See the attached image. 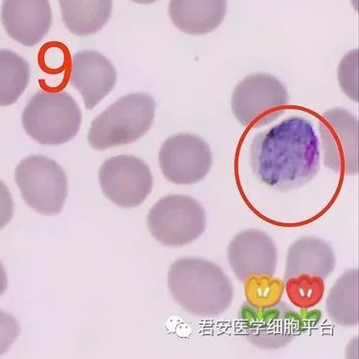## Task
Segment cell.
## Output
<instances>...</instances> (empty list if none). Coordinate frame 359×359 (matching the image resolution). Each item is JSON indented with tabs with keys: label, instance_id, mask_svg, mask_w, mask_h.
I'll return each instance as SVG.
<instances>
[{
	"label": "cell",
	"instance_id": "8",
	"mask_svg": "<svg viewBox=\"0 0 359 359\" xmlns=\"http://www.w3.org/2000/svg\"><path fill=\"white\" fill-rule=\"evenodd\" d=\"M290 103L287 88L274 76L255 73L243 79L232 96V111L245 127L262 128L284 114Z\"/></svg>",
	"mask_w": 359,
	"mask_h": 359
},
{
	"label": "cell",
	"instance_id": "20",
	"mask_svg": "<svg viewBox=\"0 0 359 359\" xmlns=\"http://www.w3.org/2000/svg\"><path fill=\"white\" fill-rule=\"evenodd\" d=\"M284 288L293 305L301 309H310L323 298L324 279L313 275L301 274L285 280Z\"/></svg>",
	"mask_w": 359,
	"mask_h": 359
},
{
	"label": "cell",
	"instance_id": "16",
	"mask_svg": "<svg viewBox=\"0 0 359 359\" xmlns=\"http://www.w3.org/2000/svg\"><path fill=\"white\" fill-rule=\"evenodd\" d=\"M227 0H171L169 15L175 27L193 36L206 35L222 25Z\"/></svg>",
	"mask_w": 359,
	"mask_h": 359
},
{
	"label": "cell",
	"instance_id": "2",
	"mask_svg": "<svg viewBox=\"0 0 359 359\" xmlns=\"http://www.w3.org/2000/svg\"><path fill=\"white\" fill-rule=\"evenodd\" d=\"M168 287L183 310L201 318L222 316L234 297L232 283L222 267L198 257L174 262L168 273Z\"/></svg>",
	"mask_w": 359,
	"mask_h": 359
},
{
	"label": "cell",
	"instance_id": "18",
	"mask_svg": "<svg viewBox=\"0 0 359 359\" xmlns=\"http://www.w3.org/2000/svg\"><path fill=\"white\" fill-rule=\"evenodd\" d=\"M327 316L342 327L358 324V269L344 272L332 285L326 301Z\"/></svg>",
	"mask_w": 359,
	"mask_h": 359
},
{
	"label": "cell",
	"instance_id": "10",
	"mask_svg": "<svg viewBox=\"0 0 359 359\" xmlns=\"http://www.w3.org/2000/svg\"><path fill=\"white\" fill-rule=\"evenodd\" d=\"M213 164L210 147L198 136L180 133L171 136L159 151V166L174 184H196L207 177Z\"/></svg>",
	"mask_w": 359,
	"mask_h": 359
},
{
	"label": "cell",
	"instance_id": "23",
	"mask_svg": "<svg viewBox=\"0 0 359 359\" xmlns=\"http://www.w3.org/2000/svg\"><path fill=\"white\" fill-rule=\"evenodd\" d=\"M14 215V203L9 189L0 180V229L11 222Z\"/></svg>",
	"mask_w": 359,
	"mask_h": 359
},
{
	"label": "cell",
	"instance_id": "4",
	"mask_svg": "<svg viewBox=\"0 0 359 359\" xmlns=\"http://www.w3.org/2000/svg\"><path fill=\"white\" fill-rule=\"evenodd\" d=\"M26 133L41 145L57 146L77 135L82 112L74 98L65 91H39L22 112Z\"/></svg>",
	"mask_w": 359,
	"mask_h": 359
},
{
	"label": "cell",
	"instance_id": "25",
	"mask_svg": "<svg viewBox=\"0 0 359 359\" xmlns=\"http://www.w3.org/2000/svg\"><path fill=\"white\" fill-rule=\"evenodd\" d=\"M132 1L138 4H154L157 0H132Z\"/></svg>",
	"mask_w": 359,
	"mask_h": 359
},
{
	"label": "cell",
	"instance_id": "22",
	"mask_svg": "<svg viewBox=\"0 0 359 359\" xmlns=\"http://www.w3.org/2000/svg\"><path fill=\"white\" fill-rule=\"evenodd\" d=\"M20 332V324L11 314L0 310V355L9 350Z\"/></svg>",
	"mask_w": 359,
	"mask_h": 359
},
{
	"label": "cell",
	"instance_id": "1",
	"mask_svg": "<svg viewBox=\"0 0 359 359\" xmlns=\"http://www.w3.org/2000/svg\"><path fill=\"white\" fill-rule=\"evenodd\" d=\"M320 147L313 122L292 115L257 133L250 147L255 177L278 191L308 184L320 169Z\"/></svg>",
	"mask_w": 359,
	"mask_h": 359
},
{
	"label": "cell",
	"instance_id": "11",
	"mask_svg": "<svg viewBox=\"0 0 359 359\" xmlns=\"http://www.w3.org/2000/svg\"><path fill=\"white\" fill-rule=\"evenodd\" d=\"M325 166L338 174L358 172V121L344 109L327 111L318 123Z\"/></svg>",
	"mask_w": 359,
	"mask_h": 359
},
{
	"label": "cell",
	"instance_id": "5",
	"mask_svg": "<svg viewBox=\"0 0 359 359\" xmlns=\"http://www.w3.org/2000/svg\"><path fill=\"white\" fill-rule=\"evenodd\" d=\"M149 233L157 242L170 248H180L195 242L206 229L207 217L203 205L186 195L164 196L149 210Z\"/></svg>",
	"mask_w": 359,
	"mask_h": 359
},
{
	"label": "cell",
	"instance_id": "19",
	"mask_svg": "<svg viewBox=\"0 0 359 359\" xmlns=\"http://www.w3.org/2000/svg\"><path fill=\"white\" fill-rule=\"evenodd\" d=\"M30 81V67L11 50H0V107L14 104Z\"/></svg>",
	"mask_w": 359,
	"mask_h": 359
},
{
	"label": "cell",
	"instance_id": "14",
	"mask_svg": "<svg viewBox=\"0 0 359 359\" xmlns=\"http://www.w3.org/2000/svg\"><path fill=\"white\" fill-rule=\"evenodd\" d=\"M1 22L8 35L17 43L36 46L51 28L49 0H4Z\"/></svg>",
	"mask_w": 359,
	"mask_h": 359
},
{
	"label": "cell",
	"instance_id": "15",
	"mask_svg": "<svg viewBox=\"0 0 359 359\" xmlns=\"http://www.w3.org/2000/svg\"><path fill=\"white\" fill-rule=\"evenodd\" d=\"M337 256L331 245L316 237L299 238L288 248L284 281L301 274L327 279L334 272Z\"/></svg>",
	"mask_w": 359,
	"mask_h": 359
},
{
	"label": "cell",
	"instance_id": "6",
	"mask_svg": "<svg viewBox=\"0 0 359 359\" xmlns=\"http://www.w3.org/2000/svg\"><path fill=\"white\" fill-rule=\"evenodd\" d=\"M238 320L246 340L262 350L287 347L304 331L302 316L282 301L267 305L246 301L238 311Z\"/></svg>",
	"mask_w": 359,
	"mask_h": 359
},
{
	"label": "cell",
	"instance_id": "17",
	"mask_svg": "<svg viewBox=\"0 0 359 359\" xmlns=\"http://www.w3.org/2000/svg\"><path fill=\"white\" fill-rule=\"evenodd\" d=\"M62 18L73 35L98 33L111 17L112 0H59Z\"/></svg>",
	"mask_w": 359,
	"mask_h": 359
},
{
	"label": "cell",
	"instance_id": "3",
	"mask_svg": "<svg viewBox=\"0 0 359 359\" xmlns=\"http://www.w3.org/2000/svg\"><path fill=\"white\" fill-rule=\"evenodd\" d=\"M156 104L146 93L128 94L94 118L88 142L97 151L135 142L151 130Z\"/></svg>",
	"mask_w": 359,
	"mask_h": 359
},
{
	"label": "cell",
	"instance_id": "7",
	"mask_svg": "<svg viewBox=\"0 0 359 359\" xmlns=\"http://www.w3.org/2000/svg\"><path fill=\"white\" fill-rule=\"evenodd\" d=\"M15 177L29 207L46 216L61 213L67 198V177L56 161L43 156L26 157Z\"/></svg>",
	"mask_w": 359,
	"mask_h": 359
},
{
	"label": "cell",
	"instance_id": "12",
	"mask_svg": "<svg viewBox=\"0 0 359 359\" xmlns=\"http://www.w3.org/2000/svg\"><path fill=\"white\" fill-rule=\"evenodd\" d=\"M227 258L235 276L245 283L256 277H273L278 251L273 238L259 229L238 233L227 248Z\"/></svg>",
	"mask_w": 359,
	"mask_h": 359
},
{
	"label": "cell",
	"instance_id": "24",
	"mask_svg": "<svg viewBox=\"0 0 359 359\" xmlns=\"http://www.w3.org/2000/svg\"><path fill=\"white\" fill-rule=\"evenodd\" d=\"M8 285L7 274L5 271L4 264L0 262V296L6 292Z\"/></svg>",
	"mask_w": 359,
	"mask_h": 359
},
{
	"label": "cell",
	"instance_id": "13",
	"mask_svg": "<svg viewBox=\"0 0 359 359\" xmlns=\"http://www.w3.org/2000/svg\"><path fill=\"white\" fill-rule=\"evenodd\" d=\"M69 80L82 95L86 109H93L114 88L117 72L104 55L85 50L72 57Z\"/></svg>",
	"mask_w": 359,
	"mask_h": 359
},
{
	"label": "cell",
	"instance_id": "9",
	"mask_svg": "<svg viewBox=\"0 0 359 359\" xmlns=\"http://www.w3.org/2000/svg\"><path fill=\"white\" fill-rule=\"evenodd\" d=\"M104 195L123 208L141 205L151 193L154 177L148 165L138 157L117 156L107 159L99 170Z\"/></svg>",
	"mask_w": 359,
	"mask_h": 359
},
{
	"label": "cell",
	"instance_id": "21",
	"mask_svg": "<svg viewBox=\"0 0 359 359\" xmlns=\"http://www.w3.org/2000/svg\"><path fill=\"white\" fill-rule=\"evenodd\" d=\"M358 50H353L346 55L339 68H338V80L343 93L347 94L353 101H358Z\"/></svg>",
	"mask_w": 359,
	"mask_h": 359
}]
</instances>
